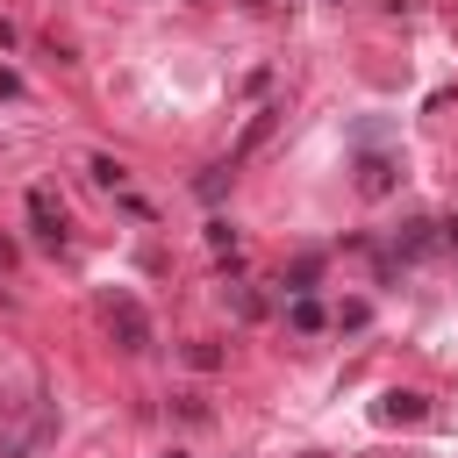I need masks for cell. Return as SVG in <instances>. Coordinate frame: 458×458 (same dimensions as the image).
<instances>
[{
  "mask_svg": "<svg viewBox=\"0 0 458 458\" xmlns=\"http://www.w3.org/2000/svg\"><path fill=\"white\" fill-rule=\"evenodd\" d=\"M29 222H36V236H43V243H57V236H64V215L50 208V193H29Z\"/></svg>",
  "mask_w": 458,
  "mask_h": 458,
  "instance_id": "obj_2",
  "label": "cell"
},
{
  "mask_svg": "<svg viewBox=\"0 0 458 458\" xmlns=\"http://www.w3.org/2000/svg\"><path fill=\"white\" fill-rule=\"evenodd\" d=\"M107 329L122 336V351H150V322H143L136 301H114V308H107Z\"/></svg>",
  "mask_w": 458,
  "mask_h": 458,
  "instance_id": "obj_1",
  "label": "cell"
}]
</instances>
